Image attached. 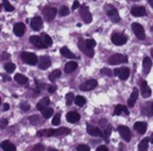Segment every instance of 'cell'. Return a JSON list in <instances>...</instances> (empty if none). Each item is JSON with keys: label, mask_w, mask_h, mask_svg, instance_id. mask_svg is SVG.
Instances as JSON below:
<instances>
[{"label": "cell", "mask_w": 153, "mask_h": 151, "mask_svg": "<svg viewBox=\"0 0 153 151\" xmlns=\"http://www.w3.org/2000/svg\"><path fill=\"white\" fill-rule=\"evenodd\" d=\"M71 133V129L67 127H61L58 129H47V131H40L38 133V136H46V137H52V136H65L69 135Z\"/></svg>", "instance_id": "6da1fadb"}, {"label": "cell", "mask_w": 153, "mask_h": 151, "mask_svg": "<svg viewBox=\"0 0 153 151\" xmlns=\"http://www.w3.org/2000/svg\"><path fill=\"white\" fill-rule=\"evenodd\" d=\"M104 11H105V13L109 15L111 21L113 22V23H117L121 21V16L119 14V11L117 9L112 5H104Z\"/></svg>", "instance_id": "7a4b0ae2"}, {"label": "cell", "mask_w": 153, "mask_h": 151, "mask_svg": "<svg viewBox=\"0 0 153 151\" xmlns=\"http://www.w3.org/2000/svg\"><path fill=\"white\" fill-rule=\"evenodd\" d=\"M21 58L24 61L25 63L30 64V65H36L38 63V58L34 52H27V51H23L21 53Z\"/></svg>", "instance_id": "3957f363"}, {"label": "cell", "mask_w": 153, "mask_h": 151, "mask_svg": "<svg viewBox=\"0 0 153 151\" xmlns=\"http://www.w3.org/2000/svg\"><path fill=\"white\" fill-rule=\"evenodd\" d=\"M128 62V58L127 56H124L121 53H115L113 56H111L108 60V63L111 65H116V64H121V63H126Z\"/></svg>", "instance_id": "277c9868"}, {"label": "cell", "mask_w": 153, "mask_h": 151, "mask_svg": "<svg viewBox=\"0 0 153 151\" xmlns=\"http://www.w3.org/2000/svg\"><path fill=\"white\" fill-rule=\"evenodd\" d=\"M79 14H80L82 19L84 20V22L86 23V24L91 23V21H92V15H91V13H90V11H89L87 5H83L79 7Z\"/></svg>", "instance_id": "5b68a950"}, {"label": "cell", "mask_w": 153, "mask_h": 151, "mask_svg": "<svg viewBox=\"0 0 153 151\" xmlns=\"http://www.w3.org/2000/svg\"><path fill=\"white\" fill-rule=\"evenodd\" d=\"M131 28H133V34L136 35V37L140 40H143L146 39V32H144V28L141 24L139 23H133L131 24Z\"/></svg>", "instance_id": "8992f818"}, {"label": "cell", "mask_w": 153, "mask_h": 151, "mask_svg": "<svg viewBox=\"0 0 153 151\" xmlns=\"http://www.w3.org/2000/svg\"><path fill=\"white\" fill-rule=\"evenodd\" d=\"M42 14H44V19L47 22H50V21H52L55 18V15H57V9L53 8V7H46L42 10Z\"/></svg>", "instance_id": "52a82bcc"}, {"label": "cell", "mask_w": 153, "mask_h": 151, "mask_svg": "<svg viewBox=\"0 0 153 151\" xmlns=\"http://www.w3.org/2000/svg\"><path fill=\"white\" fill-rule=\"evenodd\" d=\"M78 48L83 53H85L87 57H89V58H92L94 56V49L88 48V47L86 46V44H85V39L80 38L78 40Z\"/></svg>", "instance_id": "ba28073f"}, {"label": "cell", "mask_w": 153, "mask_h": 151, "mask_svg": "<svg viewBox=\"0 0 153 151\" xmlns=\"http://www.w3.org/2000/svg\"><path fill=\"white\" fill-rule=\"evenodd\" d=\"M111 40L115 46H123L124 44H126L127 41V37L124 34H119V33H114L112 34Z\"/></svg>", "instance_id": "9c48e42d"}, {"label": "cell", "mask_w": 153, "mask_h": 151, "mask_svg": "<svg viewBox=\"0 0 153 151\" xmlns=\"http://www.w3.org/2000/svg\"><path fill=\"white\" fill-rule=\"evenodd\" d=\"M117 131H119V135L122 136L125 142H130V139H131V132H130V129H129L127 126H125V125H119L117 127Z\"/></svg>", "instance_id": "30bf717a"}, {"label": "cell", "mask_w": 153, "mask_h": 151, "mask_svg": "<svg viewBox=\"0 0 153 151\" xmlns=\"http://www.w3.org/2000/svg\"><path fill=\"white\" fill-rule=\"evenodd\" d=\"M97 85H98V82L96 81V79H88L87 82H85V83H83L80 86H79V88L83 90V91H88V90H92V89H94V88L97 87Z\"/></svg>", "instance_id": "8fae6325"}, {"label": "cell", "mask_w": 153, "mask_h": 151, "mask_svg": "<svg viewBox=\"0 0 153 151\" xmlns=\"http://www.w3.org/2000/svg\"><path fill=\"white\" fill-rule=\"evenodd\" d=\"M42 25H44V22L40 16H35L30 21V27L33 30H40L42 28Z\"/></svg>", "instance_id": "7c38bea8"}, {"label": "cell", "mask_w": 153, "mask_h": 151, "mask_svg": "<svg viewBox=\"0 0 153 151\" xmlns=\"http://www.w3.org/2000/svg\"><path fill=\"white\" fill-rule=\"evenodd\" d=\"M87 133L89 135L94 137H103V132L97 126H92V125H87Z\"/></svg>", "instance_id": "4fadbf2b"}, {"label": "cell", "mask_w": 153, "mask_h": 151, "mask_svg": "<svg viewBox=\"0 0 153 151\" xmlns=\"http://www.w3.org/2000/svg\"><path fill=\"white\" fill-rule=\"evenodd\" d=\"M130 13L133 15V16H144L147 14V11H146V8L144 7H141V5H135L131 8L130 10Z\"/></svg>", "instance_id": "5bb4252c"}, {"label": "cell", "mask_w": 153, "mask_h": 151, "mask_svg": "<svg viewBox=\"0 0 153 151\" xmlns=\"http://www.w3.org/2000/svg\"><path fill=\"white\" fill-rule=\"evenodd\" d=\"M51 65V60H50L49 57H47V56H42V57H40L38 59V66L39 68L41 70H46V68H48Z\"/></svg>", "instance_id": "9a60e30c"}, {"label": "cell", "mask_w": 153, "mask_h": 151, "mask_svg": "<svg viewBox=\"0 0 153 151\" xmlns=\"http://www.w3.org/2000/svg\"><path fill=\"white\" fill-rule=\"evenodd\" d=\"M128 115L129 111L126 106H123V104H117L115 109H114V115Z\"/></svg>", "instance_id": "2e32d148"}, {"label": "cell", "mask_w": 153, "mask_h": 151, "mask_svg": "<svg viewBox=\"0 0 153 151\" xmlns=\"http://www.w3.org/2000/svg\"><path fill=\"white\" fill-rule=\"evenodd\" d=\"M140 84H141V95H142L144 98L150 97L151 93H152V90H151V88L148 86V83H147L146 81H142Z\"/></svg>", "instance_id": "e0dca14e"}, {"label": "cell", "mask_w": 153, "mask_h": 151, "mask_svg": "<svg viewBox=\"0 0 153 151\" xmlns=\"http://www.w3.org/2000/svg\"><path fill=\"white\" fill-rule=\"evenodd\" d=\"M30 41L34 45L36 48H47L44 45V43H42L40 36H32L30 38Z\"/></svg>", "instance_id": "ac0fdd59"}, {"label": "cell", "mask_w": 153, "mask_h": 151, "mask_svg": "<svg viewBox=\"0 0 153 151\" xmlns=\"http://www.w3.org/2000/svg\"><path fill=\"white\" fill-rule=\"evenodd\" d=\"M142 66H143V73L149 74L150 71H151V68H152V60L149 58V57H146V58L143 59Z\"/></svg>", "instance_id": "d6986e66"}, {"label": "cell", "mask_w": 153, "mask_h": 151, "mask_svg": "<svg viewBox=\"0 0 153 151\" xmlns=\"http://www.w3.org/2000/svg\"><path fill=\"white\" fill-rule=\"evenodd\" d=\"M147 127H148V125H147L146 122H136L133 124V128L141 135H143L144 133L147 132Z\"/></svg>", "instance_id": "ffe728a7"}, {"label": "cell", "mask_w": 153, "mask_h": 151, "mask_svg": "<svg viewBox=\"0 0 153 151\" xmlns=\"http://www.w3.org/2000/svg\"><path fill=\"white\" fill-rule=\"evenodd\" d=\"M0 148L3 151H16V147L13 144H11L9 140H3L0 144Z\"/></svg>", "instance_id": "44dd1931"}, {"label": "cell", "mask_w": 153, "mask_h": 151, "mask_svg": "<svg viewBox=\"0 0 153 151\" xmlns=\"http://www.w3.org/2000/svg\"><path fill=\"white\" fill-rule=\"evenodd\" d=\"M60 52L61 54L64 57V58H67V59H78L77 56H75L71 50H69L67 47H62V48L60 49Z\"/></svg>", "instance_id": "7402d4cb"}, {"label": "cell", "mask_w": 153, "mask_h": 151, "mask_svg": "<svg viewBox=\"0 0 153 151\" xmlns=\"http://www.w3.org/2000/svg\"><path fill=\"white\" fill-rule=\"evenodd\" d=\"M138 96H139V90L138 88H133V93L130 95V98L128 99V106L130 108H133L135 106V103L137 101V99H138Z\"/></svg>", "instance_id": "603a6c76"}, {"label": "cell", "mask_w": 153, "mask_h": 151, "mask_svg": "<svg viewBox=\"0 0 153 151\" xmlns=\"http://www.w3.org/2000/svg\"><path fill=\"white\" fill-rule=\"evenodd\" d=\"M13 32H14V34L16 35V36H19V37H21L22 35H24L25 33V25L23 24V23H16V24L14 25V27H13Z\"/></svg>", "instance_id": "cb8c5ba5"}, {"label": "cell", "mask_w": 153, "mask_h": 151, "mask_svg": "<svg viewBox=\"0 0 153 151\" xmlns=\"http://www.w3.org/2000/svg\"><path fill=\"white\" fill-rule=\"evenodd\" d=\"M66 120L69 123H76L80 120V115L77 112H75V111H71V112L66 114Z\"/></svg>", "instance_id": "d4e9b609"}, {"label": "cell", "mask_w": 153, "mask_h": 151, "mask_svg": "<svg viewBox=\"0 0 153 151\" xmlns=\"http://www.w3.org/2000/svg\"><path fill=\"white\" fill-rule=\"evenodd\" d=\"M141 112H142L144 115L152 116V101L144 103L142 107H141Z\"/></svg>", "instance_id": "484cf974"}, {"label": "cell", "mask_w": 153, "mask_h": 151, "mask_svg": "<svg viewBox=\"0 0 153 151\" xmlns=\"http://www.w3.org/2000/svg\"><path fill=\"white\" fill-rule=\"evenodd\" d=\"M129 75H130V71H129L128 68H119V75L117 76L119 77L121 81H126L129 77Z\"/></svg>", "instance_id": "4316f807"}, {"label": "cell", "mask_w": 153, "mask_h": 151, "mask_svg": "<svg viewBox=\"0 0 153 151\" xmlns=\"http://www.w3.org/2000/svg\"><path fill=\"white\" fill-rule=\"evenodd\" d=\"M50 103V99L48 97H44L42 98L41 100H40L39 102L37 103V106H36V109L38 110V111H44V109L47 108V106Z\"/></svg>", "instance_id": "83f0119b"}, {"label": "cell", "mask_w": 153, "mask_h": 151, "mask_svg": "<svg viewBox=\"0 0 153 151\" xmlns=\"http://www.w3.org/2000/svg\"><path fill=\"white\" fill-rule=\"evenodd\" d=\"M14 79L15 82L18 84H20V85H26V84L28 83V78L26 77L25 75H23V74H15L14 76Z\"/></svg>", "instance_id": "f1b7e54d"}, {"label": "cell", "mask_w": 153, "mask_h": 151, "mask_svg": "<svg viewBox=\"0 0 153 151\" xmlns=\"http://www.w3.org/2000/svg\"><path fill=\"white\" fill-rule=\"evenodd\" d=\"M78 66V64L77 62H74V61H71V62H67V63L65 64V68H64V71L66 73H72L73 71H75L76 68Z\"/></svg>", "instance_id": "f546056e"}, {"label": "cell", "mask_w": 153, "mask_h": 151, "mask_svg": "<svg viewBox=\"0 0 153 151\" xmlns=\"http://www.w3.org/2000/svg\"><path fill=\"white\" fill-rule=\"evenodd\" d=\"M149 142H150V138H143L141 142H139L138 145V150L139 151H147L148 150V145H149Z\"/></svg>", "instance_id": "4dcf8cb0"}, {"label": "cell", "mask_w": 153, "mask_h": 151, "mask_svg": "<svg viewBox=\"0 0 153 151\" xmlns=\"http://www.w3.org/2000/svg\"><path fill=\"white\" fill-rule=\"evenodd\" d=\"M40 37H41V40H42V43H44V45L47 48L50 47V46L52 45V43H53V41H52V38H51L48 34H42Z\"/></svg>", "instance_id": "1f68e13d"}, {"label": "cell", "mask_w": 153, "mask_h": 151, "mask_svg": "<svg viewBox=\"0 0 153 151\" xmlns=\"http://www.w3.org/2000/svg\"><path fill=\"white\" fill-rule=\"evenodd\" d=\"M61 75H62V72H61V70H59V68H57V70H55V71H52V72L49 74L50 82H55V79L59 78Z\"/></svg>", "instance_id": "d6a6232c"}, {"label": "cell", "mask_w": 153, "mask_h": 151, "mask_svg": "<svg viewBox=\"0 0 153 151\" xmlns=\"http://www.w3.org/2000/svg\"><path fill=\"white\" fill-rule=\"evenodd\" d=\"M41 114H42L44 118H49L53 114V109L52 108H46L44 111H41Z\"/></svg>", "instance_id": "836d02e7"}, {"label": "cell", "mask_w": 153, "mask_h": 151, "mask_svg": "<svg viewBox=\"0 0 153 151\" xmlns=\"http://www.w3.org/2000/svg\"><path fill=\"white\" fill-rule=\"evenodd\" d=\"M74 102L76 103V106H78V107H83L85 103H86V99H85L83 96H77V97H75Z\"/></svg>", "instance_id": "e575fe53"}, {"label": "cell", "mask_w": 153, "mask_h": 151, "mask_svg": "<svg viewBox=\"0 0 153 151\" xmlns=\"http://www.w3.org/2000/svg\"><path fill=\"white\" fill-rule=\"evenodd\" d=\"M111 133H112V126L109 124V125H106V127H105V129H104V132H103V137L105 138V142H109L108 138L110 137Z\"/></svg>", "instance_id": "d590c367"}, {"label": "cell", "mask_w": 153, "mask_h": 151, "mask_svg": "<svg viewBox=\"0 0 153 151\" xmlns=\"http://www.w3.org/2000/svg\"><path fill=\"white\" fill-rule=\"evenodd\" d=\"M5 70L7 71V73H12L15 70V64L12 62H8L5 64Z\"/></svg>", "instance_id": "8d00e7d4"}, {"label": "cell", "mask_w": 153, "mask_h": 151, "mask_svg": "<svg viewBox=\"0 0 153 151\" xmlns=\"http://www.w3.org/2000/svg\"><path fill=\"white\" fill-rule=\"evenodd\" d=\"M65 99H66V104L67 106H71L72 104V102L74 101V93H66V96H65Z\"/></svg>", "instance_id": "74e56055"}, {"label": "cell", "mask_w": 153, "mask_h": 151, "mask_svg": "<svg viewBox=\"0 0 153 151\" xmlns=\"http://www.w3.org/2000/svg\"><path fill=\"white\" fill-rule=\"evenodd\" d=\"M3 7H5V11H8V12H12V11H14V7L11 5L8 0H5V1H3Z\"/></svg>", "instance_id": "f35d334b"}, {"label": "cell", "mask_w": 153, "mask_h": 151, "mask_svg": "<svg viewBox=\"0 0 153 151\" xmlns=\"http://www.w3.org/2000/svg\"><path fill=\"white\" fill-rule=\"evenodd\" d=\"M85 44H86V46H87L88 48L94 49V46L97 45V43H96V40H94V39H86V40H85Z\"/></svg>", "instance_id": "ab89813d"}, {"label": "cell", "mask_w": 153, "mask_h": 151, "mask_svg": "<svg viewBox=\"0 0 153 151\" xmlns=\"http://www.w3.org/2000/svg\"><path fill=\"white\" fill-rule=\"evenodd\" d=\"M60 123H61V114L58 113V114H55V117H53V120H52V124L55 125V126H58Z\"/></svg>", "instance_id": "60d3db41"}, {"label": "cell", "mask_w": 153, "mask_h": 151, "mask_svg": "<svg viewBox=\"0 0 153 151\" xmlns=\"http://www.w3.org/2000/svg\"><path fill=\"white\" fill-rule=\"evenodd\" d=\"M69 14V10L67 7H61L60 9V15L61 16H66V15Z\"/></svg>", "instance_id": "b9f144b4"}, {"label": "cell", "mask_w": 153, "mask_h": 151, "mask_svg": "<svg viewBox=\"0 0 153 151\" xmlns=\"http://www.w3.org/2000/svg\"><path fill=\"white\" fill-rule=\"evenodd\" d=\"M101 73L103 74V75H106V76H112V75H113V72L108 68H101Z\"/></svg>", "instance_id": "7bdbcfd3"}, {"label": "cell", "mask_w": 153, "mask_h": 151, "mask_svg": "<svg viewBox=\"0 0 153 151\" xmlns=\"http://www.w3.org/2000/svg\"><path fill=\"white\" fill-rule=\"evenodd\" d=\"M32 151H44V147L41 145V144H37L33 147Z\"/></svg>", "instance_id": "ee69618b"}, {"label": "cell", "mask_w": 153, "mask_h": 151, "mask_svg": "<svg viewBox=\"0 0 153 151\" xmlns=\"http://www.w3.org/2000/svg\"><path fill=\"white\" fill-rule=\"evenodd\" d=\"M76 149H77V151H90V148L87 145H79Z\"/></svg>", "instance_id": "f6af8a7d"}, {"label": "cell", "mask_w": 153, "mask_h": 151, "mask_svg": "<svg viewBox=\"0 0 153 151\" xmlns=\"http://www.w3.org/2000/svg\"><path fill=\"white\" fill-rule=\"evenodd\" d=\"M20 108L23 110V111H28L30 109V106L28 104V103H26V102H22L20 104Z\"/></svg>", "instance_id": "bcb514c9"}, {"label": "cell", "mask_w": 153, "mask_h": 151, "mask_svg": "<svg viewBox=\"0 0 153 151\" xmlns=\"http://www.w3.org/2000/svg\"><path fill=\"white\" fill-rule=\"evenodd\" d=\"M8 126V120L7 118H0V128H5Z\"/></svg>", "instance_id": "7dc6e473"}, {"label": "cell", "mask_w": 153, "mask_h": 151, "mask_svg": "<svg viewBox=\"0 0 153 151\" xmlns=\"http://www.w3.org/2000/svg\"><path fill=\"white\" fill-rule=\"evenodd\" d=\"M30 120L33 124H38V123H40V120L38 116H32V117H30Z\"/></svg>", "instance_id": "c3c4849f"}, {"label": "cell", "mask_w": 153, "mask_h": 151, "mask_svg": "<svg viewBox=\"0 0 153 151\" xmlns=\"http://www.w3.org/2000/svg\"><path fill=\"white\" fill-rule=\"evenodd\" d=\"M35 83H36V85H37V88H39V89H44V88L47 87V85L46 84H42V83H39L37 79L35 81Z\"/></svg>", "instance_id": "681fc988"}, {"label": "cell", "mask_w": 153, "mask_h": 151, "mask_svg": "<svg viewBox=\"0 0 153 151\" xmlns=\"http://www.w3.org/2000/svg\"><path fill=\"white\" fill-rule=\"evenodd\" d=\"M0 59L1 60H9L10 59V54L8 53V52H3V53L0 56Z\"/></svg>", "instance_id": "f907efd6"}, {"label": "cell", "mask_w": 153, "mask_h": 151, "mask_svg": "<svg viewBox=\"0 0 153 151\" xmlns=\"http://www.w3.org/2000/svg\"><path fill=\"white\" fill-rule=\"evenodd\" d=\"M55 90H57V86L55 85H50V86H48V91L50 93H53Z\"/></svg>", "instance_id": "816d5d0a"}, {"label": "cell", "mask_w": 153, "mask_h": 151, "mask_svg": "<svg viewBox=\"0 0 153 151\" xmlns=\"http://www.w3.org/2000/svg\"><path fill=\"white\" fill-rule=\"evenodd\" d=\"M96 151H108V148L106 146H99Z\"/></svg>", "instance_id": "f5cc1de1"}, {"label": "cell", "mask_w": 153, "mask_h": 151, "mask_svg": "<svg viewBox=\"0 0 153 151\" xmlns=\"http://www.w3.org/2000/svg\"><path fill=\"white\" fill-rule=\"evenodd\" d=\"M80 5H79L78 1H74V3H73V7H72V10H76L77 8H79Z\"/></svg>", "instance_id": "db71d44e"}, {"label": "cell", "mask_w": 153, "mask_h": 151, "mask_svg": "<svg viewBox=\"0 0 153 151\" xmlns=\"http://www.w3.org/2000/svg\"><path fill=\"white\" fill-rule=\"evenodd\" d=\"M2 78H5V82H9V81H11V78L7 75V74H2Z\"/></svg>", "instance_id": "11a10c76"}, {"label": "cell", "mask_w": 153, "mask_h": 151, "mask_svg": "<svg viewBox=\"0 0 153 151\" xmlns=\"http://www.w3.org/2000/svg\"><path fill=\"white\" fill-rule=\"evenodd\" d=\"M9 104H8V103H5V104H3V111H8V110H9Z\"/></svg>", "instance_id": "9f6ffc18"}, {"label": "cell", "mask_w": 153, "mask_h": 151, "mask_svg": "<svg viewBox=\"0 0 153 151\" xmlns=\"http://www.w3.org/2000/svg\"><path fill=\"white\" fill-rule=\"evenodd\" d=\"M105 123H108L106 121H105V120H101V121H100V125H101V126H105ZM105 127H106V126H105Z\"/></svg>", "instance_id": "6f0895ef"}, {"label": "cell", "mask_w": 153, "mask_h": 151, "mask_svg": "<svg viewBox=\"0 0 153 151\" xmlns=\"http://www.w3.org/2000/svg\"><path fill=\"white\" fill-rule=\"evenodd\" d=\"M113 75H115V76H117V75H119V68H115V70H114Z\"/></svg>", "instance_id": "680465c9"}, {"label": "cell", "mask_w": 153, "mask_h": 151, "mask_svg": "<svg viewBox=\"0 0 153 151\" xmlns=\"http://www.w3.org/2000/svg\"><path fill=\"white\" fill-rule=\"evenodd\" d=\"M119 151H125V149L123 148V144H119Z\"/></svg>", "instance_id": "91938a15"}, {"label": "cell", "mask_w": 153, "mask_h": 151, "mask_svg": "<svg viewBox=\"0 0 153 151\" xmlns=\"http://www.w3.org/2000/svg\"><path fill=\"white\" fill-rule=\"evenodd\" d=\"M47 151H58V149H55V148H48Z\"/></svg>", "instance_id": "94428289"}, {"label": "cell", "mask_w": 153, "mask_h": 151, "mask_svg": "<svg viewBox=\"0 0 153 151\" xmlns=\"http://www.w3.org/2000/svg\"><path fill=\"white\" fill-rule=\"evenodd\" d=\"M1 9H2V5H0V11H1Z\"/></svg>", "instance_id": "6125c7cd"}, {"label": "cell", "mask_w": 153, "mask_h": 151, "mask_svg": "<svg viewBox=\"0 0 153 151\" xmlns=\"http://www.w3.org/2000/svg\"><path fill=\"white\" fill-rule=\"evenodd\" d=\"M0 104H1V98H0Z\"/></svg>", "instance_id": "be15d7a7"}, {"label": "cell", "mask_w": 153, "mask_h": 151, "mask_svg": "<svg viewBox=\"0 0 153 151\" xmlns=\"http://www.w3.org/2000/svg\"><path fill=\"white\" fill-rule=\"evenodd\" d=\"M0 32H1V28H0Z\"/></svg>", "instance_id": "e7e4bbea"}]
</instances>
